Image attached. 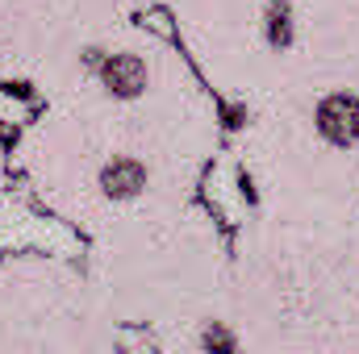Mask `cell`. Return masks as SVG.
Segmentation results:
<instances>
[{
    "instance_id": "277c9868",
    "label": "cell",
    "mask_w": 359,
    "mask_h": 354,
    "mask_svg": "<svg viewBox=\"0 0 359 354\" xmlns=\"http://www.w3.org/2000/svg\"><path fill=\"white\" fill-rule=\"evenodd\" d=\"M264 38L271 50H288L292 46V4L288 0H268L264 8Z\"/></svg>"
},
{
    "instance_id": "3957f363",
    "label": "cell",
    "mask_w": 359,
    "mask_h": 354,
    "mask_svg": "<svg viewBox=\"0 0 359 354\" xmlns=\"http://www.w3.org/2000/svg\"><path fill=\"white\" fill-rule=\"evenodd\" d=\"M147 163L142 159H134V155H113L104 167H100V192L109 196V200H134V196H142V187H147Z\"/></svg>"
},
{
    "instance_id": "7a4b0ae2",
    "label": "cell",
    "mask_w": 359,
    "mask_h": 354,
    "mask_svg": "<svg viewBox=\"0 0 359 354\" xmlns=\"http://www.w3.org/2000/svg\"><path fill=\"white\" fill-rule=\"evenodd\" d=\"M100 84L104 92L113 96V100H138L142 92H147V63H142V55H134V50H117V55H104V63H100Z\"/></svg>"
},
{
    "instance_id": "6da1fadb",
    "label": "cell",
    "mask_w": 359,
    "mask_h": 354,
    "mask_svg": "<svg viewBox=\"0 0 359 354\" xmlns=\"http://www.w3.org/2000/svg\"><path fill=\"white\" fill-rule=\"evenodd\" d=\"M313 125H318V134L330 146H339V150L355 146L359 142V96L355 92H330V96H322L318 108H313Z\"/></svg>"
},
{
    "instance_id": "8992f818",
    "label": "cell",
    "mask_w": 359,
    "mask_h": 354,
    "mask_svg": "<svg viewBox=\"0 0 359 354\" xmlns=\"http://www.w3.org/2000/svg\"><path fill=\"white\" fill-rule=\"evenodd\" d=\"M100 63H104V50H100V46H88V50H84V67L100 71Z\"/></svg>"
},
{
    "instance_id": "5b68a950",
    "label": "cell",
    "mask_w": 359,
    "mask_h": 354,
    "mask_svg": "<svg viewBox=\"0 0 359 354\" xmlns=\"http://www.w3.org/2000/svg\"><path fill=\"white\" fill-rule=\"evenodd\" d=\"M201 346H205V351L230 354V351H238V338H234L222 321H213V325H205V330H201Z\"/></svg>"
}]
</instances>
